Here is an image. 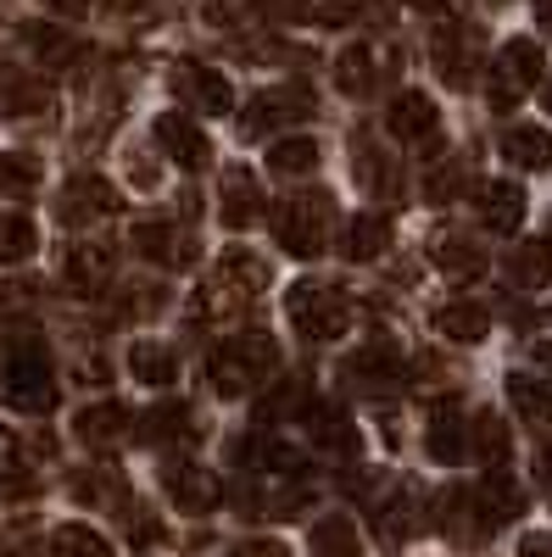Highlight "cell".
Here are the masks:
<instances>
[{
	"label": "cell",
	"mask_w": 552,
	"mask_h": 557,
	"mask_svg": "<svg viewBox=\"0 0 552 557\" xmlns=\"http://www.w3.org/2000/svg\"><path fill=\"white\" fill-rule=\"evenodd\" d=\"M23 39L34 45V51H39L45 62H51V57H57V67L78 57V45H73V39H68L62 28H45V23H39V28H23Z\"/></svg>",
	"instance_id": "ab89813d"
},
{
	"label": "cell",
	"mask_w": 552,
	"mask_h": 557,
	"mask_svg": "<svg viewBox=\"0 0 552 557\" xmlns=\"http://www.w3.org/2000/svg\"><path fill=\"white\" fill-rule=\"evenodd\" d=\"M519 557H552V535H525L519 541Z\"/></svg>",
	"instance_id": "681fc988"
},
{
	"label": "cell",
	"mask_w": 552,
	"mask_h": 557,
	"mask_svg": "<svg viewBox=\"0 0 552 557\" xmlns=\"http://www.w3.org/2000/svg\"><path fill=\"white\" fill-rule=\"evenodd\" d=\"M173 435H191V407H179V401L151 407L140 424V441H173Z\"/></svg>",
	"instance_id": "74e56055"
},
{
	"label": "cell",
	"mask_w": 552,
	"mask_h": 557,
	"mask_svg": "<svg viewBox=\"0 0 552 557\" xmlns=\"http://www.w3.org/2000/svg\"><path fill=\"white\" fill-rule=\"evenodd\" d=\"M218 278H223V285H235L241 296H257V290H268V262L252 257V251H223Z\"/></svg>",
	"instance_id": "836d02e7"
},
{
	"label": "cell",
	"mask_w": 552,
	"mask_h": 557,
	"mask_svg": "<svg viewBox=\"0 0 552 557\" xmlns=\"http://www.w3.org/2000/svg\"><path fill=\"white\" fill-rule=\"evenodd\" d=\"M312 112H318V101H312V89H302V84L262 89L252 107H241V134H246V139H262V134L280 139V128H296V123H307Z\"/></svg>",
	"instance_id": "5b68a950"
},
{
	"label": "cell",
	"mask_w": 552,
	"mask_h": 557,
	"mask_svg": "<svg viewBox=\"0 0 552 557\" xmlns=\"http://www.w3.org/2000/svg\"><path fill=\"white\" fill-rule=\"evenodd\" d=\"M0 480H23V446L12 430H0Z\"/></svg>",
	"instance_id": "f6af8a7d"
},
{
	"label": "cell",
	"mask_w": 552,
	"mask_h": 557,
	"mask_svg": "<svg viewBox=\"0 0 552 557\" xmlns=\"http://www.w3.org/2000/svg\"><path fill=\"white\" fill-rule=\"evenodd\" d=\"M385 246H391V218L363 212V218H352V223H346L341 257H346V262H375V257H385Z\"/></svg>",
	"instance_id": "d6986e66"
},
{
	"label": "cell",
	"mask_w": 552,
	"mask_h": 557,
	"mask_svg": "<svg viewBox=\"0 0 552 557\" xmlns=\"http://www.w3.org/2000/svg\"><path fill=\"white\" fill-rule=\"evenodd\" d=\"M123 207V196L112 190L107 178H73L68 184V196H62V218H107V212H118Z\"/></svg>",
	"instance_id": "ffe728a7"
},
{
	"label": "cell",
	"mask_w": 552,
	"mask_h": 557,
	"mask_svg": "<svg viewBox=\"0 0 552 557\" xmlns=\"http://www.w3.org/2000/svg\"><path fill=\"white\" fill-rule=\"evenodd\" d=\"M536 362H541L547 374H552V341H541V346H536Z\"/></svg>",
	"instance_id": "816d5d0a"
},
{
	"label": "cell",
	"mask_w": 552,
	"mask_h": 557,
	"mask_svg": "<svg viewBox=\"0 0 552 557\" xmlns=\"http://www.w3.org/2000/svg\"><path fill=\"white\" fill-rule=\"evenodd\" d=\"M173 96L191 107V112H201V117H223L229 107H235V96H229V78L218 73V67H207V62H196V57H184V62H173Z\"/></svg>",
	"instance_id": "52a82bcc"
},
{
	"label": "cell",
	"mask_w": 552,
	"mask_h": 557,
	"mask_svg": "<svg viewBox=\"0 0 552 557\" xmlns=\"http://www.w3.org/2000/svg\"><path fill=\"white\" fill-rule=\"evenodd\" d=\"M0 396H7L12 407L23 412H39L57 401V380H51V362H45V351L23 346L7 357V368H0Z\"/></svg>",
	"instance_id": "8992f818"
},
{
	"label": "cell",
	"mask_w": 552,
	"mask_h": 557,
	"mask_svg": "<svg viewBox=\"0 0 552 557\" xmlns=\"http://www.w3.org/2000/svg\"><path fill=\"white\" fill-rule=\"evenodd\" d=\"M73 496H78L84 507H128L118 469H89V474H78V480H73Z\"/></svg>",
	"instance_id": "e575fe53"
},
{
	"label": "cell",
	"mask_w": 552,
	"mask_h": 557,
	"mask_svg": "<svg viewBox=\"0 0 552 557\" xmlns=\"http://www.w3.org/2000/svg\"><path fill=\"white\" fill-rule=\"evenodd\" d=\"M241 312H246V296L235 290V285H201L196 290V301H191V318L196 323H218V330H229V323H241Z\"/></svg>",
	"instance_id": "f1b7e54d"
},
{
	"label": "cell",
	"mask_w": 552,
	"mask_h": 557,
	"mask_svg": "<svg viewBox=\"0 0 552 557\" xmlns=\"http://www.w3.org/2000/svg\"><path fill=\"white\" fill-rule=\"evenodd\" d=\"M107 7H118V12H134V7H146V0H107Z\"/></svg>",
	"instance_id": "f5cc1de1"
},
{
	"label": "cell",
	"mask_w": 552,
	"mask_h": 557,
	"mask_svg": "<svg viewBox=\"0 0 552 557\" xmlns=\"http://www.w3.org/2000/svg\"><path fill=\"white\" fill-rule=\"evenodd\" d=\"M128 430H134V424H128V412H123L118 401H107V407H89V412L78 418V435H84L89 446H118Z\"/></svg>",
	"instance_id": "d6a6232c"
},
{
	"label": "cell",
	"mask_w": 552,
	"mask_h": 557,
	"mask_svg": "<svg viewBox=\"0 0 552 557\" xmlns=\"http://www.w3.org/2000/svg\"><path fill=\"white\" fill-rule=\"evenodd\" d=\"M541 45L536 39H508V45H502V51H496V62H491V84H486V96H491V107L496 112H514L525 96H530V89L541 84Z\"/></svg>",
	"instance_id": "277c9868"
},
{
	"label": "cell",
	"mask_w": 552,
	"mask_h": 557,
	"mask_svg": "<svg viewBox=\"0 0 552 557\" xmlns=\"http://www.w3.org/2000/svg\"><path fill=\"white\" fill-rule=\"evenodd\" d=\"M285 318L307 341H341L352 330V301L335 285H312V278H302V285H291V296H285Z\"/></svg>",
	"instance_id": "3957f363"
},
{
	"label": "cell",
	"mask_w": 552,
	"mask_h": 557,
	"mask_svg": "<svg viewBox=\"0 0 552 557\" xmlns=\"http://www.w3.org/2000/svg\"><path fill=\"white\" fill-rule=\"evenodd\" d=\"M407 7H419V12H446L452 0H407Z\"/></svg>",
	"instance_id": "f907efd6"
},
{
	"label": "cell",
	"mask_w": 552,
	"mask_h": 557,
	"mask_svg": "<svg viewBox=\"0 0 552 557\" xmlns=\"http://www.w3.org/2000/svg\"><path fill=\"white\" fill-rule=\"evenodd\" d=\"M262 212H268L262 184H257L246 168H229V173H223V223H229V228H252Z\"/></svg>",
	"instance_id": "2e32d148"
},
{
	"label": "cell",
	"mask_w": 552,
	"mask_h": 557,
	"mask_svg": "<svg viewBox=\"0 0 552 557\" xmlns=\"http://www.w3.org/2000/svg\"><path fill=\"white\" fill-rule=\"evenodd\" d=\"M318 162H324V151H318V139H307V134H280V139H273V151H268V168L285 173V178H302Z\"/></svg>",
	"instance_id": "f546056e"
},
{
	"label": "cell",
	"mask_w": 552,
	"mask_h": 557,
	"mask_svg": "<svg viewBox=\"0 0 552 557\" xmlns=\"http://www.w3.org/2000/svg\"><path fill=\"white\" fill-rule=\"evenodd\" d=\"M425 446H430V457H436V462H457V457L469 451V441H464V418H457V401H441V407L430 412Z\"/></svg>",
	"instance_id": "484cf974"
},
{
	"label": "cell",
	"mask_w": 552,
	"mask_h": 557,
	"mask_svg": "<svg viewBox=\"0 0 552 557\" xmlns=\"http://www.w3.org/2000/svg\"><path fill=\"white\" fill-rule=\"evenodd\" d=\"M128 368H134V380H146V385H168V380L179 374L173 351L157 346V341H140V346H134V351H128Z\"/></svg>",
	"instance_id": "d590c367"
},
{
	"label": "cell",
	"mask_w": 552,
	"mask_h": 557,
	"mask_svg": "<svg viewBox=\"0 0 552 557\" xmlns=\"http://www.w3.org/2000/svg\"><path fill=\"white\" fill-rule=\"evenodd\" d=\"M375 530H380V541H391V546H402L407 535H419V530H425V513H419V491H413V485H402L396 496H385V502L375 507Z\"/></svg>",
	"instance_id": "e0dca14e"
},
{
	"label": "cell",
	"mask_w": 552,
	"mask_h": 557,
	"mask_svg": "<svg viewBox=\"0 0 552 557\" xmlns=\"http://www.w3.org/2000/svg\"><path fill=\"white\" fill-rule=\"evenodd\" d=\"M157 139H162V151H168L179 168H207V162H212L207 134L184 117V112H162V117H157Z\"/></svg>",
	"instance_id": "9a60e30c"
},
{
	"label": "cell",
	"mask_w": 552,
	"mask_h": 557,
	"mask_svg": "<svg viewBox=\"0 0 552 557\" xmlns=\"http://www.w3.org/2000/svg\"><path fill=\"white\" fill-rule=\"evenodd\" d=\"M162 485H168L173 507H184V513H212V507L223 502L218 474L196 469V462H168V469H162Z\"/></svg>",
	"instance_id": "8fae6325"
},
{
	"label": "cell",
	"mask_w": 552,
	"mask_h": 557,
	"mask_svg": "<svg viewBox=\"0 0 552 557\" xmlns=\"http://www.w3.org/2000/svg\"><path fill=\"white\" fill-rule=\"evenodd\" d=\"M262 12H280V17H307V7L302 0H257Z\"/></svg>",
	"instance_id": "c3c4849f"
},
{
	"label": "cell",
	"mask_w": 552,
	"mask_h": 557,
	"mask_svg": "<svg viewBox=\"0 0 552 557\" xmlns=\"http://www.w3.org/2000/svg\"><path fill=\"white\" fill-rule=\"evenodd\" d=\"M436 73L452 89L475 84V73H480V28L475 23H452V28L436 34Z\"/></svg>",
	"instance_id": "9c48e42d"
},
{
	"label": "cell",
	"mask_w": 552,
	"mask_h": 557,
	"mask_svg": "<svg viewBox=\"0 0 552 557\" xmlns=\"http://www.w3.org/2000/svg\"><path fill=\"white\" fill-rule=\"evenodd\" d=\"M134 240H140L146 257H157V262H168V268H191V262H196L191 235H179V228H168V223H140V228H134Z\"/></svg>",
	"instance_id": "83f0119b"
},
{
	"label": "cell",
	"mask_w": 552,
	"mask_h": 557,
	"mask_svg": "<svg viewBox=\"0 0 552 557\" xmlns=\"http://www.w3.org/2000/svg\"><path fill=\"white\" fill-rule=\"evenodd\" d=\"M502 157H508L514 168L541 173V168H552V134H547V128H536V123H519V128L502 134Z\"/></svg>",
	"instance_id": "4316f807"
},
{
	"label": "cell",
	"mask_w": 552,
	"mask_h": 557,
	"mask_svg": "<svg viewBox=\"0 0 552 557\" xmlns=\"http://www.w3.org/2000/svg\"><path fill=\"white\" fill-rule=\"evenodd\" d=\"M34 178H39L34 157H7V162H0V184H12V190H28Z\"/></svg>",
	"instance_id": "ee69618b"
},
{
	"label": "cell",
	"mask_w": 552,
	"mask_h": 557,
	"mask_svg": "<svg viewBox=\"0 0 552 557\" xmlns=\"http://www.w3.org/2000/svg\"><path fill=\"white\" fill-rule=\"evenodd\" d=\"M430 257H436V268L452 278V285H469V278L486 273V246L452 235V228H436V235H430Z\"/></svg>",
	"instance_id": "5bb4252c"
},
{
	"label": "cell",
	"mask_w": 552,
	"mask_h": 557,
	"mask_svg": "<svg viewBox=\"0 0 552 557\" xmlns=\"http://www.w3.org/2000/svg\"><path fill=\"white\" fill-rule=\"evenodd\" d=\"M436 330H441V341L480 346V341H486V330H491V312H486L480 301H452V307H441V312H436Z\"/></svg>",
	"instance_id": "7402d4cb"
},
{
	"label": "cell",
	"mask_w": 552,
	"mask_h": 557,
	"mask_svg": "<svg viewBox=\"0 0 552 557\" xmlns=\"http://www.w3.org/2000/svg\"><path fill=\"white\" fill-rule=\"evenodd\" d=\"M34 251V228L23 218H0V262H23Z\"/></svg>",
	"instance_id": "b9f144b4"
},
{
	"label": "cell",
	"mask_w": 552,
	"mask_h": 557,
	"mask_svg": "<svg viewBox=\"0 0 552 557\" xmlns=\"http://www.w3.org/2000/svg\"><path fill=\"white\" fill-rule=\"evenodd\" d=\"M541 28L552 34V0H541Z\"/></svg>",
	"instance_id": "db71d44e"
},
{
	"label": "cell",
	"mask_w": 552,
	"mask_h": 557,
	"mask_svg": "<svg viewBox=\"0 0 552 557\" xmlns=\"http://www.w3.org/2000/svg\"><path fill=\"white\" fill-rule=\"evenodd\" d=\"M312 557H363V541H357V524L346 513H330L312 524Z\"/></svg>",
	"instance_id": "1f68e13d"
},
{
	"label": "cell",
	"mask_w": 552,
	"mask_h": 557,
	"mask_svg": "<svg viewBox=\"0 0 552 557\" xmlns=\"http://www.w3.org/2000/svg\"><path fill=\"white\" fill-rule=\"evenodd\" d=\"M57 7H62V12H84V7H89V0H57Z\"/></svg>",
	"instance_id": "9f6ffc18"
},
{
	"label": "cell",
	"mask_w": 552,
	"mask_h": 557,
	"mask_svg": "<svg viewBox=\"0 0 552 557\" xmlns=\"http://www.w3.org/2000/svg\"><path fill=\"white\" fill-rule=\"evenodd\" d=\"M541 107L552 112V73H547V84H541Z\"/></svg>",
	"instance_id": "11a10c76"
},
{
	"label": "cell",
	"mask_w": 552,
	"mask_h": 557,
	"mask_svg": "<svg viewBox=\"0 0 552 557\" xmlns=\"http://www.w3.org/2000/svg\"><path fill=\"white\" fill-rule=\"evenodd\" d=\"M235 462H246V469H262V474H296V469H302V457H296L285 441H273V435H246V441H235Z\"/></svg>",
	"instance_id": "cb8c5ba5"
},
{
	"label": "cell",
	"mask_w": 552,
	"mask_h": 557,
	"mask_svg": "<svg viewBox=\"0 0 552 557\" xmlns=\"http://www.w3.org/2000/svg\"><path fill=\"white\" fill-rule=\"evenodd\" d=\"M385 128L402 139V146H436V134H441V107L425 96V89H402V96L385 107Z\"/></svg>",
	"instance_id": "ba28073f"
},
{
	"label": "cell",
	"mask_w": 552,
	"mask_h": 557,
	"mask_svg": "<svg viewBox=\"0 0 552 557\" xmlns=\"http://www.w3.org/2000/svg\"><path fill=\"white\" fill-rule=\"evenodd\" d=\"M480 218H486V228H496V235H519L525 190H519V184H486V190H480Z\"/></svg>",
	"instance_id": "44dd1931"
},
{
	"label": "cell",
	"mask_w": 552,
	"mask_h": 557,
	"mask_svg": "<svg viewBox=\"0 0 552 557\" xmlns=\"http://www.w3.org/2000/svg\"><path fill=\"white\" fill-rule=\"evenodd\" d=\"M475 513H480V535L514 524V519L525 513V491L514 485L508 469H486V480L475 485Z\"/></svg>",
	"instance_id": "30bf717a"
},
{
	"label": "cell",
	"mask_w": 552,
	"mask_h": 557,
	"mask_svg": "<svg viewBox=\"0 0 552 557\" xmlns=\"http://www.w3.org/2000/svg\"><path fill=\"white\" fill-rule=\"evenodd\" d=\"M514 278L519 285H552V240H525L514 257Z\"/></svg>",
	"instance_id": "f35d334b"
},
{
	"label": "cell",
	"mask_w": 552,
	"mask_h": 557,
	"mask_svg": "<svg viewBox=\"0 0 552 557\" xmlns=\"http://www.w3.org/2000/svg\"><path fill=\"white\" fill-rule=\"evenodd\" d=\"M335 84L346 89V96H368V89L380 84V51L375 45H346V51L335 57Z\"/></svg>",
	"instance_id": "603a6c76"
},
{
	"label": "cell",
	"mask_w": 552,
	"mask_h": 557,
	"mask_svg": "<svg viewBox=\"0 0 552 557\" xmlns=\"http://www.w3.org/2000/svg\"><path fill=\"white\" fill-rule=\"evenodd\" d=\"M508 401L530 424H552V385L541 374H508Z\"/></svg>",
	"instance_id": "4dcf8cb0"
},
{
	"label": "cell",
	"mask_w": 552,
	"mask_h": 557,
	"mask_svg": "<svg viewBox=\"0 0 552 557\" xmlns=\"http://www.w3.org/2000/svg\"><path fill=\"white\" fill-rule=\"evenodd\" d=\"M536 485H541V496H547V507H552V441L536 446Z\"/></svg>",
	"instance_id": "7dc6e473"
},
{
	"label": "cell",
	"mask_w": 552,
	"mask_h": 557,
	"mask_svg": "<svg viewBox=\"0 0 552 557\" xmlns=\"http://www.w3.org/2000/svg\"><path fill=\"white\" fill-rule=\"evenodd\" d=\"M307 435H312L318 451H330V457H357L363 451V430L352 424L335 401H312L307 407Z\"/></svg>",
	"instance_id": "7c38bea8"
},
{
	"label": "cell",
	"mask_w": 552,
	"mask_h": 557,
	"mask_svg": "<svg viewBox=\"0 0 552 557\" xmlns=\"http://www.w3.org/2000/svg\"><path fill=\"white\" fill-rule=\"evenodd\" d=\"M107 273H112V257H107L101 246H84V251L73 257V268H68V278H73L78 290H89V285H101Z\"/></svg>",
	"instance_id": "60d3db41"
},
{
	"label": "cell",
	"mask_w": 552,
	"mask_h": 557,
	"mask_svg": "<svg viewBox=\"0 0 552 557\" xmlns=\"http://www.w3.org/2000/svg\"><path fill=\"white\" fill-rule=\"evenodd\" d=\"M330 223H335V196L330 190H302L273 212V240L291 257H318L330 246Z\"/></svg>",
	"instance_id": "7a4b0ae2"
},
{
	"label": "cell",
	"mask_w": 552,
	"mask_h": 557,
	"mask_svg": "<svg viewBox=\"0 0 552 557\" xmlns=\"http://www.w3.org/2000/svg\"><path fill=\"white\" fill-rule=\"evenodd\" d=\"M273 368H280V346H273V335H262V330L229 335V346H218L207 357V374H212V391L218 396L257 391L262 380H273Z\"/></svg>",
	"instance_id": "6da1fadb"
},
{
	"label": "cell",
	"mask_w": 552,
	"mask_h": 557,
	"mask_svg": "<svg viewBox=\"0 0 552 557\" xmlns=\"http://www.w3.org/2000/svg\"><path fill=\"white\" fill-rule=\"evenodd\" d=\"M229 557H291V546L285 541H241Z\"/></svg>",
	"instance_id": "bcb514c9"
},
{
	"label": "cell",
	"mask_w": 552,
	"mask_h": 557,
	"mask_svg": "<svg viewBox=\"0 0 552 557\" xmlns=\"http://www.w3.org/2000/svg\"><path fill=\"white\" fill-rule=\"evenodd\" d=\"M51 546H57V557H118L89 524H62V530L51 535Z\"/></svg>",
	"instance_id": "8d00e7d4"
},
{
	"label": "cell",
	"mask_w": 552,
	"mask_h": 557,
	"mask_svg": "<svg viewBox=\"0 0 552 557\" xmlns=\"http://www.w3.org/2000/svg\"><path fill=\"white\" fill-rule=\"evenodd\" d=\"M346 374H352V385L363 391V396H391L396 385H402V357H396V346H385V341H375L368 351H357L352 362H346Z\"/></svg>",
	"instance_id": "4fadbf2b"
},
{
	"label": "cell",
	"mask_w": 552,
	"mask_h": 557,
	"mask_svg": "<svg viewBox=\"0 0 552 557\" xmlns=\"http://www.w3.org/2000/svg\"><path fill=\"white\" fill-rule=\"evenodd\" d=\"M469 446L475 457L486 462V469H508V451H514V430H508V418H496L491 407L469 418Z\"/></svg>",
	"instance_id": "ac0fdd59"
},
{
	"label": "cell",
	"mask_w": 552,
	"mask_h": 557,
	"mask_svg": "<svg viewBox=\"0 0 552 557\" xmlns=\"http://www.w3.org/2000/svg\"><path fill=\"white\" fill-rule=\"evenodd\" d=\"M51 107V89H45L39 78H28V73H0V117H34V112H45Z\"/></svg>",
	"instance_id": "d4e9b609"
},
{
	"label": "cell",
	"mask_w": 552,
	"mask_h": 557,
	"mask_svg": "<svg viewBox=\"0 0 552 557\" xmlns=\"http://www.w3.org/2000/svg\"><path fill=\"white\" fill-rule=\"evenodd\" d=\"M464 178H469V162H441V168L425 178V196H430V201H452L457 190H464Z\"/></svg>",
	"instance_id": "7bdbcfd3"
}]
</instances>
